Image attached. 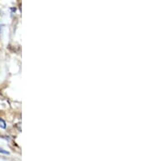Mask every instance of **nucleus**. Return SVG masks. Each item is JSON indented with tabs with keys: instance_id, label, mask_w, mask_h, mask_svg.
Masks as SVG:
<instances>
[{
	"instance_id": "f257e3e1",
	"label": "nucleus",
	"mask_w": 146,
	"mask_h": 161,
	"mask_svg": "<svg viewBox=\"0 0 146 161\" xmlns=\"http://www.w3.org/2000/svg\"><path fill=\"white\" fill-rule=\"evenodd\" d=\"M7 127V125H6V122L4 121V120L0 118V128L2 129H6Z\"/></svg>"
},
{
	"instance_id": "f03ea898",
	"label": "nucleus",
	"mask_w": 146,
	"mask_h": 161,
	"mask_svg": "<svg viewBox=\"0 0 146 161\" xmlns=\"http://www.w3.org/2000/svg\"><path fill=\"white\" fill-rule=\"evenodd\" d=\"M0 153H3V154H5V155H8V154H9L8 151H7L6 150L3 149V148H1V147H0Z\"/></svg>"
}]
</instances>
